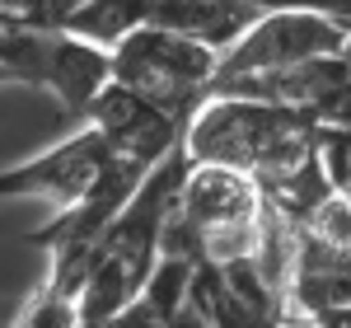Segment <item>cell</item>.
<instances>
[{"label":"cell","instance_id":"6da1fadb","mask_svg":"<svg viewBox=\"0 0 351 328\" xmlns=\"http://www.w3.org/2000/svg\"><path fill=\"white\" fill-rule=\"evenodd\" d=\"M319 117L271 99L211 94L188 122V150L197 164H230L267 183L319 150Z\"/></svg>","mask_w":351,"mask_h":328},{"label":"cell","instance_id":"7a4b0ae2","mask_svg":"<svg viewBox=\"0 0 351 328\" xmlns=\"http://www.w3.org/2000/svg\"><path fill=\"white\" fill-rule=\"evenodd\" d=\"M267 216V192L253 174L230 164H192L183 202L164 230V253H188V258H216L234 263L258 253Z\"/></svg>","mask_w":351,"mask_h":328},{"label":"cell","instance_id":"3957f363","mask_svg":"<svg viewBox=\"0 0 351 328\" xmlns=\"http://www.w3.org/2000/svg\"><path fill=\"white\" fill-rule=\"evenodd\" d=\"M5 14V10H0ZM0 66L14 84L47 89L71 117H89L99 89L112 80V52L89 43L71 28L24 24V19H0Z\"/></svg>","mask_w":351,"mask_h":328},{"label":"cell","instance_id":"277c9868","mask_svg":"<svg viewBox=\"0 0 351 328\" xmlns=\"http://www.w3.org/2000/svg\"><path fill=\"white\" fill-rule=\"evenodd\" d=\"M216 71H220L216 47L164 24L136 28L127 43L112 47V75L141 89L145 99H155L160 108H169L183 122H192V113L211 99Z\"/></svg>","mask_w":351,"mask_h":328},{"label":"cell","instance_id":"5b68a950","mask_svg":"<svg viewBox=\"0 0 351 328\" xmlns=\"http://www.w3.org/2000/svg\"><path fill=\"white\" fill-rule=\"evenodd\" d=\"M351 24L328 14V10H267L243 33L230 52H220L216 80L230 75H263V71H286L314 56L347 52Z\"/></svg>","mask_w":351,"mask_h":328},{"label":"cell","instance_id":"8992f818","mask_svg":"<svg viewBox=\"0 0 351 328\" xmlns=\"http://www.w3.org/2000/svg\"><path fill=\"white\" fill-rule=\"evenodd\" d=\"M108 160H112L108 137L94 122H84L75 137L47 145L43 155L0 169V202H10V197H43L52 211H61L75 197H84V188L99 178V169Z\"/></svg>","mask_w":351,"mask_h":328},{"label":"cell","instance_id":"52a82bcc","mask_svg":"<svg viewBox=\"0 0 351 328\" xmlns=\"http://www.w3.org/2000/svg\"><path fill=\"white\" fill-rule=\"evenodd\" d=\"M84 122H94L117 155L145 164V169H155L178 141L188 137L183 117H173L169 108H160L155 99H145L132 84H122L117 75L99 89V99H94V108H89Z\"/></svg>","mask_w":351,"mask_h":328},{"label":"cell","instance_id":"ba28073f","mask_svg":"<svg viewBox=\"0 0 351 328\" xmlns=\"http://www.w3.org/2000/svg\"><path fill=\"white\" fill-rule=\"evenodd\" d=\"M263 10L253 0H155V14L150 24H164V28H178L197 43L216 47V52H230L243 33L253 28Z\"/></svg>","mask_w":351,"mask_h":328},{"label":"cell","instance_id":"9c48e42d","mask_svg":"<svg viewBox=\"0 0 351 328\" xmlns=\"http://www.w3.org/2000/svg\"><path fill=\"white\" fill-rule=\"evenodd\" d=\"M202 258H188V253H164L155 263V272L145 277L141 296L127 305L122 319H155V324H169L183 314V301H188V286H192V272H197Z\"/></svg>","mask_w":351,"mask_h":328},{"label":"cell","instance_id":"30bf717a","mask_svg":"<svg viewBox=\"0 0 351 328\" xmlns=\"http://www.w3.org/2000/svg\"><path fill=\"white\" fill-rule=\"evenodd\" d=\"M150 14H155V0H84L66 28L112 52L117 43L132 38L136 28L150 24Z\"/></svg>","mask_w":351,"mask_h":328},{"label":"cell","instance_id":"8fae6325","mask_svg":"<svg viewBox=\"0 0 351 328\" xmlns=\"http://www.w3.org/2000/svg\"><path fill=\"white\" fill-rule=\"evenodd\" d=\"M309 235H319L324 244H337V248H351V192L347 188H332L309 211V216L300 220Z\"/></svg>","mask_w":351,"mask_h":328},{"label":"cell","instance_id":"7c38bea8","mask_svg":"<svg viewBox=\"0 0 351 328\" xmlns=\"http://www.w3.org/2000/svg\"><path fill=\"white\" fill-rule=\"evenodd\" d=\"M19 319L24 324H38V328H52V324H80V301H71V296H61L52 291L47 281L33 291V301L19 309Z\"/></svg>","mask_w":351,"mask_h":328},{"label":"cell","instance_id":"4fadbf2b","mask_svg":"<svg viewBox=\"0 0 351 328\" xmlns=\"http://www.w3.org/2000/svg\"><path fill=\"white\" fill-rule=\"evenodd\" d=\"M84 0H0V10L10 19H24V24H47V28H66L71 14L80 10Z\"/></svg>","mask_w":351,"mask_h":328},{"label":"cell","instance_id":"5bb4252c","mask_svg":"<svg viewBox=\"0 0 351 328\" xmlns=\"http://www.w3.org/2000/svg\"><path fill=\"white\" fill-rule=\"evenodd\" d=\"M263 14L267 10H324V0H253Z\"/></svg>","mask_w":351,"mask_h":328},{"label":"cell","instance_id":"9a60e30c","mask_svg":"<svg viewBox=\"0 0 351 328\" xmlns=\"http://www.w3.org/2000/svg\"><path fill=\"white\" fill-rule=\"evenodd\" d=\"M324 10H328V14H337V19H347V24H351V0H324Z\"/></svg>","mask_w":351,"mask_h":328},{"label":"cell","instance_id":"2e32d148","mask_svg":"<svg viewBox=\"0 0 351 328\" xmlns=\"http://www.w3.org/2000/svg\"><path fill=\"white\" fill-rule=\"evenodd\" d=\"M0 19H5V14H0ZM0 84H14V80H10V71H5V66H0Z\"/></svg>","mask_w":351,"mask_h":328},{"label":"cell","instance_id":"e0dca14e","mask_svg":"<svg viewBox=\"0 0 351 328\" xmlns=\"http://www.w3.org/2000/svg\"><path fill=\"white\" fill-rule=\"evenodd\" d=\"M347 56H351V43H347Z\"/></svg>","mask_w":351,"mask_h":328}]
</instances>
